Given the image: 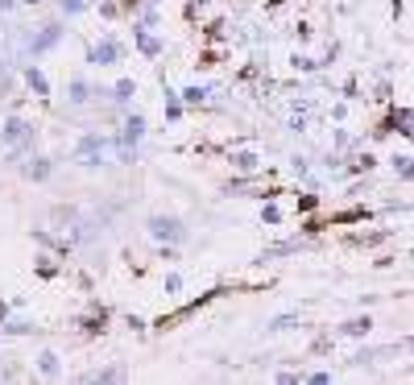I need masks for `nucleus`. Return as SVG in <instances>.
I'll use <instances>...</instances> for the list:
<instances>
[{
	"label": "nucleus",
	"mask_w": 414,
	"mask_h": 385,
	"mask_svg": "<svg viewBox=\"0 0 414 385\" xmlns=\"http://www.w3.org/2000/svg\"><path fill=\"white\" fill-rule=\"evenodd\" d=\"M38 124L25 121V116H4V124H0V149H4V158L9 162H21V158H29V153H38Z\"/></svg>",
	"instance_id": "obj_1"
},
{
	"label": "nucleus",
	"mask_w": 414,
	"mask_h": 385,
	"mask_svg": "<svg viewBox=\"0 0 414 385\" xmlns=\"http://www.w3.org/2000/svg\"><path fill=\"white\" fill-rule=\"evenodd\" d=\"M146 133H149L146 116L129 108V112L121 116V133L112 137V153H116L121 166H133V162H137V149H141V141H146Z\"/></svg>",
	"instance_id": "obj_2"
},
{
	"label": "nucleus",
	"mask_w": 414,
	"mask_h": 385,
	"mask_svg": "<svg viewBox=\"0 0 414 385\" xmlns=\"http://www.w3.org/2000/svg\"><path fill=\"white\" fill-rule=\"evenodd\" d=\"M62 38H67V25L62 21H46V25H38V29H29V33H21L17 50H21L25 58H42V54H50Z\"/></svg>",
	"instance_id": "obj_3"
},
{
	"label": "nucleus",
	"mask_w": 414,
	"mask_h": 385,
	"mask_svg": "<svg viewBox=\"0 0 414 385\" xmlns=\"http://www.w3.org/2000/svg\"><path fill=\"white\" fill-rule=\"evenodd\" d=\"M108 149H112V137H104V133H96V129H87L79 141H75V162L83 170H99L104 162H108Z\"/></svg>",
	"instance_id": "obj_4"
},
{
	"label": "nucleus",
	"mask_w": 414,
	"mask_h": 385,
	"mask_svg": "<svg viewBox=\"0 0 414 385\" xmlns=\"http://www.w3.org/2000/svg\"><path fill=\"white\" fill-rule=\"evenodd\" d=\"M146 232L158 244H187L191 241V228L178 216H170V212H153V216L146 219Z\"/></svg>",
	"instance_id": "obj_5"
},
{
	"label": "nucleus",
	"mask_w": 414,
	"mask_h": 385,
	"mask_svg": "<svg viewBox=\"0 0 414 385\" xmlns=\"http://www.w3.org/2000/svg\"><path fill=\"white\" fill-rule=\"evenodd\" d=\"M116 63H124V42L116 33H104L87 46V67H116Z\"/></svg>",
	"instance_id": "obj_6"
},
{
	"label": "nucleus",
	"mask_w": 414,
	"mask_h": 385,
	"mask_svg": "<svg viewBox=\"0 0 414 385\" xmlns=\"http://www.w3.org/2000/svg\"><path fill=\"white\" fill-rule=\"evenodd\" d=\"M17 166H21V178H29V183H46L50 174H54V162H50L46 153H29Z\"/></svg>",
	"instance_id": "obj_7"
},
{
	"label": "nucleus",
	"mask_w": 414,
	"mask_h": 385,
	"mask_svg": "<svg viewBox=\"0 0 414 385\" xmlns=\"http://www.w3.org/2000/svg\"><path fill=\"white\" fill-rule=\"evenodd\" d=\"M133 96H137V79H116L104 99H108L116 112H129V108H133Z\"/></svg>",
	"instance_id": "obj_8"
},
{
	"label": "nucleus",
	"mask_w": 414,
	"mask_h": 385,
	"mask_svg": "<svg viewBox=\"0 0 414 385\" xmlns=\"http://www.w3.org/2000/svg\"><path fill=\"white\" fill-rule=\"evenodd\" d=\"M133 46H137L141 58H158V54H162V38H158V33H149V25L133 21Z\"/></svg>",
	"instance_id": "obj_9"
},
{
	"label": "nucleus",
	"mask_w": 414,
	"mask_h": 385,
	"mask_svg": "<svg viewBox=\"0 0 414 385\" xmlns=\"http://www.w3.org/2000/svg\"><path fill=\"white\" fill-rule=\"evenodd\" d=\"M21 79L38 99H50V79H46V71H42L38 63H21Z\"/></svg>",
	"instance_id": "obj_10"
},
{
	"label": "nucleus",
	"mask_w": 414,
	"mask_h": 385,
	"mask_svg": "<svg viewBox=\"0 0 414 385\" xmlns=\"http://www.w3.org/2000/svg\"><path fill=\"white\" fill-rule=\"evenodd\" d=\"M92 99H96V83H87L83 75H75L71 83H67V104L71 108H87Z\"/></svg>",
	"instance_id": "obj_11"
},
{
	"label": "nucleus",
	"mask_w": 414,
	"mask_h": 385,
	"mask_svg": "<svg viewBox=\"0 0 414 385\" xmlns=\"http://www.w3.org/2000/svg\"><path fill=\"white\" fill-rule=\"evenodd\" d=\"M79 381H99V385H108V381H129V369H124V364H104V369H87Z\"/></svg>",
	"instance_id": "obj_12"
},
{
	"label": "nucleus",
	"mask_w": 414,
	"mask_h": 385,
	"mask_svg": "<svg viewBox=\"0 0 414 385\" xmlns=\"http://www.w3.org/2000/svg\"><path fill=\"white\" fill-rule=\"evenodd\" d=\"M87 319H79V327H83V336H99L104 332V323H108V307L104 303H87Z\"/></svg>",
	"instance_id": "obj_13"
},
{
	"label": "nucleus",
	"mask_w": 414,
	"mask_h": 385,
	"mask_svg": "<svg viewBox=\"0 0 414 385\" xmlns=\"http://www.w3.org/2000/svg\"><path fill=\"white\" fill-rule=\"evenodd\" d=\"M38 377H46V381H62L67 373H62V361H58V352H38Z\"/></svg>",
	"instance_id": "obj_14"
},
{
	"label": "nucleus",
	"mask_w": 414,
	"mask_h": 385,
	"mask_svg": "<svg viewBox=\"0 0 414 385\" xmlns=\"http://www.w3.org/2000/svg\"><path fill=\"white\" fill-rule=\"evenodd\" d=\"M162 112H166V121H170V124H178V121H183V112H187L183 96H178L174 87H166V83H162Z\"/></svg>",
	"instance_id": "obj_15"
},
{
	"label": "nucleus",
	"mask_w": 414,
	"mask_h": 385,
	"mask_svg": "<svg viewBox=\"0 0 414 385\" xmlns=\"http://www.w3.org/2000/svg\"><path fill=\"white\" fill-rule=\"evenodd\" d=\"M393 129H398L402 137H410V133H414V112H410V108H398V112H390V121H386V129H381V133H393Z\"/></svg>",
	"instance_id": "obj_16"
},
{
	"label": "nucleus",
	"mask_w": 414,
	"mask_h": 385,
	"mask_svg": "<svg viewBox=\"0 0 414 385\" xmlns=\"http://www.w3.org/2000/svg\"><path fill=\"white\" fill-rule=\"evenodd\" d=\"M228 162H232V170H241V174H257V166H261V158L253 149H232Z\"/></svg>",
	"instance_id": "obj_17"
},
{
	"label": "nucleus",
	"mask_w": 414,
	"mask_h": 385,
	"mask_svg": "<svg viewBox=\"0 0 414 385\" xmlns=\"http://www.w3.org/2000/svg\"><path fill=\"white\" fill-rule=\"evenodd\" d=\"M369 332H373V319H369V315H356V319H348V323L340 327V336H352V340L369 336Z\"/></svg>",
	"instance_id": "obj_18"
},
{
	"label": "nucleus",
	"mask_w": 414,
	"mask_h": 385,
	"mask_svg": "<svg viewBox=\"0 0 414 385\" xmlns=\"http://www.w3.org/2000/svg\"><path fill=\"white\" fill-rule=\"evenodd\" d=\"M178 96H183V104H187V108H203V104H207V96H212V87H199V83H191V87H183Z\"/></svg>",
	"instance_id": "obj_19"
},
{
	"label": "nucleus",
	"mask_w": 414,
	"mask_h": 385,
	"mask_svg": "<svg viewBox=\"0 0 414 385\" xmlns=\"http://www.w3.org/2000/svg\"><path fill=\"white\" fill-rule=\"evenodd\" d=\"M29 332H33L29 319H4L0 323V336H29Z\"/></svg>",
	"instance_id": "obj_20"
},
{
	"label": "nucleus",
	"mask_w": 414,
	"mask_h": 385,
	"mask_svg": "<svg viewBox=\"0 0 414 385\" xmlns=\"http://www.w3.org/2000/svg\"><path fill=\"white\" fill-rule=\"evenodd\" d=\"M92 9V0H58V13L62 17H79V13H87Z\"/></svg>",
	"instance_id": "obj_21"
},
{
	"label": "nucleus",
	"mask_w": 414,
	"mask_h": 385,
	"mask_svg": "<svg viewBox=\"0 0 414 385\" xmlns=\"http://www.w3.org/2000/svg\"><path fill=\"white\" fill-rule=\"evenodd\" d=\"M393 174H398V178H414V158L398 153V158H393Z\"/></svg>",
	"instance_id": "obj_22"
},
{
	"label": "nucleus",
	"mask_w": 414,
	"mask_h": 385,
	"mask_svg": "<svg viewBox=\"0 0 414 385\" xmlns=\"http://www.w3.org/2000/svg\"><path fill=\"white\" fill-rule=\"evenodd\" d=\"M38 273H42V278H54V273H58L54 257H46V253H42V257H38Z\"/></svg>",
	"instance_id": "obj_23"
},
{
	"label": "nucleus",
	"mask_w": 414,
	"mask_h": 385,
	"mask_svg": "<svg viewBox=\"0 0 414 385\" xmlns=\"http://www.w3.org/2000/svg\"><path fill=\"white\" fill-rule=\"evenodd\" d=\"M261 219H266L269 228H278V224H282V212H278L273 203H266V207H261Z\"/></svg>",
	"instance_id": "obj_24"
},
{
	"label": "nucleus",
	"mask_w": 414,
	"mask_h": 385,
	"mask_svg": "<svg viewBox=\"0 0 414 385\" xmlns=\"http://www.w3.org/2000/svg\"><path fill=\"white\" fill-rule=\"evenodd\" d=\"M294 323H298V319H294V315H278V319H273V323H269L266 332H286V327H294Z\"/></svg>",
	"instance_id": "obj_25"
},
{
	"label": "nucleus",
	"mask_w": 414,
	"mask_h": 385,
	"mask_svg": "<svg viewBox=\"0 0 414 385\" xmlns=\"http://www.w3.org/2000/svg\"><path fill=\"white\" fill-rule=\"evenodd\" d=\"M278 381H282V385H298V381H303V369H298V373H294V369H286V373H278Z\"/></svg>",
	"instance_id": "obj_26"
},
{
	"label": "nucleus",
	"mask_w": 414,
	"mask_h": 385,
	"mask_svg": "<svg viewBox=\"0 0 414 385\" xmlns=\"http://www.w3.org/2000/svg\"><path fill=\"white\" fill-rule=\"evenodd\" d=\"M183 290V273H166V294H178Z\"/></svg>",
	"instance_id": "obj_27"
},
{
	"label": "nucleus",
	"mask_w": 414,
	"mask_h": 385,
	"mask_svg": "<svg viewBox=\"0 0 414 385\" xmlns=\"http://www.w3.org/2000/svg\"><path fill=\"white\" fill-rule=\"evenodd\" d=\"M13 9H17V0H0V17H9Z\"/></svg>",
	"instance_id": "obj_28"
},
{
	"label": "nucleus",
	"mask_w": 414,
	"mask_h": 385,
	"mask_svg": "<svg viewBox=\"0 0 414 385\" xmlns=\"http://www.w3.org/2000/svg\"><path fill=\"white\" fill-rule=\"evenodd\" d=\"M393 4V17H402V0H390Z\"/></svg>",
	"instance_id": "obj_29"
},
{
	"label": "nucleus",
	"mask_w": 414,
	"mask_h": 385,
	"mask_svg": "<svg viewBox=\"0 0 414 385\" xmlns=\"http://www.w3.org/2000/svg\"><path fill=\"white\" fill-rule=\"evenodd\" d=\"M406 348H410V352H414V336H410V340H406Z\"/></svg>",
	"instance_id": "obj_30"
}]
</instances>
